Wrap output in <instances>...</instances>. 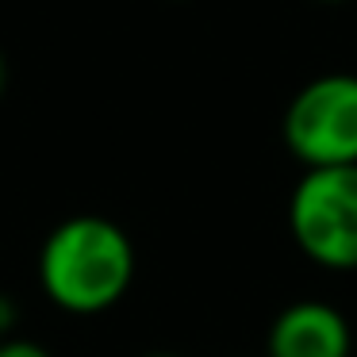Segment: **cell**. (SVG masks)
<instances>
[{
  "instance_id": "6da1fadb",
  "label": "cell",
  "mask_w": 357,
  "mask_h": 357,
  "mask_svg": "<svg viewBox=\"0 0 357 357\" xmlns=\"http://www.w3.org/2000/svg\"><path fill=\"white\" fill-rule=\"evenodd\" d=\"M135 265V242L119 223L104 215H70L39 250V284L54 307L100 315L131 292Z\"/></svg>"
},
{
  "instance_id": "7a4b0ae2",
  "label": "cell",
  "mask_w": 357,
  "mask_h": 357,
  "mask_svg": "<svg viewBox=\"0 0 357 357\" xmlns=\"http://www.w3.org/2000/svg\"><path fill=\"white\" fill-rule=\"evenodd\" d=\"M288 234L319 269H357V165L303 169L288 196Z\"/></svg>"
},
{
  "instance_id": "3957f363",
  "label": "cell",
  "mask_w": 357,
  "mask_h": 357,
  "mask_svg": "<svg viewBox=\"0 0 357 357\" xmlns=\"http://www.w3.org/2000/svg\"><path fill=\"white\" fill-rule=\"evenodd\" d=\"M284 146L303 169L357 165V73H323L284 108Z\"/></svg>"
},
{
  "instance_id": "277c9868",
  "label": "cell",
  "mask_w": 357,
  "mask_h": 357,
  "mask_svg": "<svg viewBox=\"0 0 357 357\" xmlns=\"http://www.w3.org/2000/svg\"><path fill=\"white\" fill-rule=\"evenodd\" d=\"M265 357H354L349 319L334 303L296 300L269 323Z\"/></svg>"
},
{
  "instance_id": "5b68a950",
  "label": "cell",
  "mask_w": 357,
  "mask_h": 357,
  "mask_svg": "<svg viewBox=\"0 0 357 357\" xmlns=\"http://www.w3.org/2000/svg\"><path fill=\"white\" fill-rule=\"evenodd\" d=\"M0 357H54V354L31 338H4L0 342Z\"/></svg>"
},
{
  "instance_id": "8992f818",
  "label": "cell",
  "mask_w": 357,
  "mask_h": 357,
  "mask_svg": "<svg viewBox=\"0 0 357 357\" xmlns=\"http://www.w3.org/2000/svg\"><path fill=\"white\" fill-rule=\"evenodd\" d=\"M4 334H8V307L0 303V342H4Z\"/></svg>"
},
{
  "instance_id": "52a82bcc",
  "label": "cell",
  "mask_w": 357,
  "mask_h": 357,
  "mask_svg": "<svg viewBox=\"0 0 357 357\" xmlns=\"http://www.w3.org/2000/svg\"><path fill=\"white\" fill-rule=\"evenodd\" d=\"M4 85H8V62H4V54H0V93H4Z\"/></svg>"
},
{
  "instance_id": "ba28073f",
  "label": "cell",
  "mask_w": 357,
  "mask_h": 357,
  "mask_svg": "<svg viewBox=\"0 0 357 357\" xmlns=\"http://www.w3.org/2000/svg\"><path fill=\"white\" fill-rule=\"evenodd\" d=\"M142 357H181V354H142Z\"/></svg>"
},
{
  "instance_id": "9c48e42d",
  "label": "cell",
  "mask_w": 357,
  "mask_h": 357,
  "mask_svg": "<svg viewBox=\"0 0 357 357\" xmlns=\"http://www.w3.org/2000/svg\"><path fill=\"white\" fill-rule=\"evenodd\" d=\"M319 4H349V0H319Z\"/></svg>"
}]
</instances>
